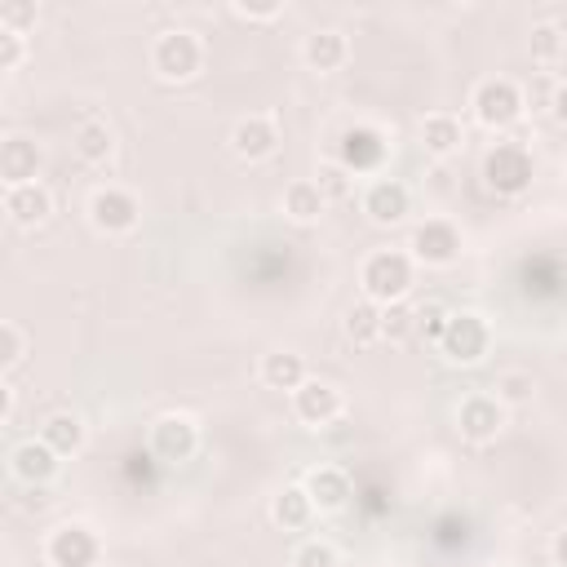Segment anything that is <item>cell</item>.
I'll use <instances>...</instances> for the list:
<instances>
[{"label": "cell", "instance_id": "cell-1", "mask_svg": "<svg viewBox=\"0 0 567 567\" xmlns=\"http://www.w3.org/2000/svg\"><path fill=\"white\" fill-rule=\"evenodd\" d=\"M412 284H416V261H412L408 248H377V252H368L363 266H359V288H363V297L377 301V306L408 301Z\"/></svg>", "mask_w": 567, "mask_h": 567}, {"label": "cell", "instance_id": "cell-2", "mask_svg": "<svg viewBox=\"0 0 567 567\" xmlns=\"http://www.w3.org/2000/svg\"><path fill=\"white\" fill-rule=\"evenodd\" d=\"M204 58H208V49L190 27H168L151 44V71L164 84H190L204 71Z\"/></svg>", "mask_w": 567, "mask_h": 567}, {"label": "cell", "instance_id": "cell-3", "mask_svg": "<svg viewBox=\"0 0 567 567\" xmlns=\"http://www.w3.org/2000/svg\"><path fill=\"white\" fill-rule=\"evenodd\" d=\"M523 111H527V106H523V84H514L509 75H487V80H478L474 93H470V115H474L483 128H492V133L514 128Z\"/></svg>", "mask_w": 567, "mask_h": 567}, {"label": "cell", "instance_id": "cell-4", "mask_svg": "<svg viewBox=\"0 0 567 567\" xmlns=\"http://www.w3.org/2000/svg\"><path fill=\"white\" fill-rule=\"evenodd\" d=\"M536 182V155L523 146V142H496L487 155H483V186L514 199L523 195L527 186Z\"/></svg>", "mask_w": 567, "mask_h": 567}, {"label": "cell", "instance_id": "cell-5", "mask_svg": "<svg viewBox=\"0 0 567 567\" xmlns=\"http://www.w3.org/2000/svg\"><path fill=\"white\" fill-rule=\"evenodd\" d=\"M492 350V323L478 310H452L443 337H439V354L456 368H474L483 363Z\"/></svg>", "mask_w": 567, "mask_h": 567}, {"label": "cell", "instance_id": "cell-6", "mask_svg": "<svg viewBox=\"0 0 567 567\" xmlns=\"http://www.w3.org/2000/svg\"><path fill=\"white\" fill-rule=\"evenodd\" d=\"M461 244H465V239H461V226L447 221V217H425V221H416L412 235H408L412 261H416V266H430V270L452 266V261L461 257Z\"/></svg>", "mask_w": 567, "mask_h": 567}, {"label": "cell", "instance_id": "cell-7", "mask_svg": "<svg viewBox=\"0 0 567 567\" xmlns=\"http://www.w3.org/2000/svg\"><path fill=\"white\" fill-rule=\"evenodd\" d=\"M505 416H509V408L496 394L474 390V394H465L456 403V434L465 443H474V447H487V443H496L505 434Z\"/></svg>", "mask_w": 567, "mask_h": 567}, {"label": "cell", "instance_id": "cell-8", "mask_svg": "<svg viewBox=\"0 0 567 567\" xmlns=\"http://www.w3.org/2000/svg\"><path fill=\"white\" fill-rule=\"evenodd\" d=\"M146 447H151V456L164 461V465L190 461V456L199 452V425H195V416H186V412H164V416H155L151 430H146Z\"/></svg>", "mask_w": 567, "mask_h": 567}, {"label": "cell", "instance_id": "cell-9", "mask_svg": "<svg viewBox=\"0 0 567 567\" xmlns=\"http://www.w3.org/2000/svg\"><path fill=\"white\" fill-rule=\"evenodd\" d=\"M84 213H89V226H93L97 235H128V230H137V221H142V204H137V195L124 190V186H97V190L89 195Z\"/></svg>", "mask_w": 567, "mask_h": 567}, {"label": "cell", "instance_id": "cell-10", "mask_svg": "<svg viewBox=\"0 0 567 567\" xmlns=\"http://www.w3.org/2000/svg\"><path fill=\"white\" fill-rule=\"evenodd\" d=\"M390 155V142L381 128L372 124H350L341 137H337V164L346 173H377Z\"/></svg>", "mask_w": 567, "mask_h": 567}, {"label": "cell", "instance_id": "cell-11", "mask_svg": "<svg viewBox=\"0 0 567 567\" xmlns=\"http://www.w3.org/2000/svg\"><path fill=\"white\" fill-rule=\"evenodd\" d=\"M341 412H346V399H341V390L332 381L310 377L301 390H292V416L306 430H328V425L341 421Z\"/></svg>", "mask_w": 567, "mask_h": 567}, {"label": "cell", "instance_id": "cell-12", "mask_svg": "<svg viewBox=\"0 0 567 567\" xmlns=\"http://www.w3.org/2000/svg\"><path fill=\"white\" fill-rule=\"evenodd\" d=\"M97 554H102L97 532L84 527V523H58L49 532V540H44V558L53 567H93Z\"/></svg>", "mask_w": 567, "mask_h": 567}, {"label": "cell", "instance_id": "cell-13", "mask_svg": "<svg viewBox=\"0 0 567 567\" xmlns=\"http://www.w3.org/2000/svg\"><path fill=\"white\" fill-rule=\"evenodd\" d=\"M230 151L248 164L257 159H270L279 151V120L266 115V111H252V115H239L230 124Z\"/></svg>", "mask_w": 567, "mask_h": 567}, {"label": "cell", "instance_id": "cell-14", "mask_svg": "<svg viewBox=\"0 0 567 567\" xmlns=\"http://www.w3.org/2000/svg\"><path fill=\"white\" fill-rule=\"evenodd\" d=\"M359 208L372 226H399L408 213H412V195L399 177H372L359 195Z\"/></svg>", "mask_w": 567, "mask_h": 567}, {"label": "cell", "instance_id": "cell-15", "mask_svg": "<svg viewBox=\"0 0 567 567\" xmlns=\"http://www.w3.org/2000/svg\"><path fill=\"white\" fill-rule=\"evenodd\" d=\"M40 168H44V151L35 146V137L9 133V137L0 142V177H4V186L40 182Z\"/></svg>", "mask_w": 567, "mask_h": 567}, {"label": "cell", "instance_id": "cell-16", "mask_svg": "<svg viewBox=\"0 0 567 567\" xmlns=\"http://www.w3.org/2000/svg\"><path fill=\"white\" fill-rule=\"evenodd\" d=\"M58 465H62V456H58L44 439H22V443L9 452V470H13V478L27 483V487L53 483V478H58Z\"/></svg>", "mask_w": 567, "mask_h": 567}, {"label": "cell", "instance_id": "cell-17", "mask_svg": "<svg viewBox=\"0 0 567 567\" xmlns=\"http://www.w3.org/2000/svg\"><path fill=\"white\" fill-rule=\"evenodd\" d=\"M4 213L13 226L22 230H35L49 221L53 213V190L44 182H27V186H4Z\"/></svg>", "mask_w": 567, "mask_h": 567}, {"label": "cell", "instance_id": "cell-18", "mask_svg": "<svg viewBox=\"0 0 567 567\" xmlns=\"http://www.w3.org/2000/svg\"><path fill=\"white\" fill-rule=\"evenodd\" d=\"M301 487L310 492V501H315L319 514H337V509H346L350 496H354V483H350V474H346L341 465H315V470L301 478Z\"/></svg>", "mask_w": 567, "mask_h": 567}, {"label": "cell", "instance_id": "cell-19", "mask_svg": "<svg viewBox=\"0 0 567 567\" xmlns=\"http://www.w3.org/2000/svg\"><path fill=\"white\" fill-rule=\"evenodd\" d=\"M301 62H306L310 71H319V75L341 71V66L350 62V40H346V31H337V27L310 31V35L301 40Z\"/></svg>", "mask_w": 567, "mask_h": 567}, {"label": "cell", "instance_id": "cell-20", "mask_svg": "<svg viewBox=\"0 0 567 567\" xmlns=\"http://www.w3.org/2000/svg\"><path fill=\"white\" fill-rule=\"evenodd\" d=\"M257 377H261L266 390H279V394H292V390H301V385L310 381L306 359H301L297 350H270V354H261Z\"/></svg>", "mask_w": 567, "mask_h": 567}, {"label": "cell", "instance_id": "cell-21", "mask_svg": "<svg viewBox=\"0 0 567 567\" xmlns=\"http://www.w3.org/2000/svg\"><path fill=\"white\" fill-rule=\"evenodd\" d=\"M421 146H425V155L447 159V155H456L465 146V124L452 111H430L421 120Z\"/></svg>", "mask_w": 567, "mask_h": 567}, {"label": "cell", "instance_id": "cell-22", "mask_svg": "<svg viewBox=\"0 0 567 567\" xmlns=\"http://www.w3.org/2000/svg\"><path fill=\"white\" fill-rule=\"evenodd\" d=\"M381 315H385V306H377V301H368V297L350 301L346 315H341V337H346L350 346H359V350L377 346V341H381Z\"/></svg>", "mask_w": 567, "mask_h": 567}, {"label": "cell", "instance_id": "cell-23", "mask_svg": "<svg viewBox=\"0 0 567 567\" xmlns=\"http://www.w3.org/2000/svg\"><path fill=\"white\" fill-rule=\"evenodd\" d=\"M315 514H319V509H315V501H310V492H306L301 483H288L284 492L270 496V523L284 527V532H301V527H310Z\"/></svg>", "mask_w": 567, "mask_h": 567}, {"label": "cell", "instance_id": "cell-24", "mask_svg": "<svg viewBox=\"0 0 567 567\" xmlns=\"http://www.w3.org/2000/svg\"><path fill=\"white\" fill-rule=\"evenodd\" d=\"M71 146H75V155H80L84 164L102 168V164L115 155V128H111L106 120H80L75 133H71Z\"/></svg>", "mask_w": 567, "mask_h": 567}, {"label": "cell", "instance_id": "cell-25", "mask_svg": "<svg viewBox=\"0 0 567 567\" xmlns=\"http://www.w3.org/2000/svg\"><path fill=\"white\" fill-rule=\"evenodd\" d=\"M323 208H328V199H323V190L315 186V177H297V182L284 186V213H288L297 226L319 221Z\"/></svg>", "mask_w": 567, "mask_h": 567}, {"label": "cell", "instance_id": "cell-26", "mask_svg": "<svg viewBox=\"0 0 567 567\" xmlns=\"http://www.w3.org/2000/svg\"><path fill=\"white\" fill-rule=\"evenodd\" d=\"M40 439H44V443H49L58 456H75V452L84 447L89 430H84V421H80L75 412H53V416H44Z\"/></svg>", "mask_w": 567, "mask_h": 567}, {"label": "cell", "instance_id": "cell-27", "mask_svg": "<svg viewBox=\"0 0 567 567\" xmlns=\"http://www.w3.org/2000/svg\"><path fill=\"white\" fill-rule=\"evenodd\" d=\"M487 394H496L505 408H527L536 399V377L527 368H501L487 385Z\"/></svg>", "mask_w": 567, "mask_h": 567}, {"label": "cell", "instance_id": "cell-28", "mask_svg": "<svg viewBox=\"0 0 567 567\" xmlns=\"http://www.w3.org/2000/svg\"><path fill=\"white\" fill-rule=\"evenodd\" d=\"M527 53H532L536 66L563 62V53H567V31H563L558 22H532V31H527Z\"/></svg>", "mask_w": 567, "mask_h": 567}, {"label": "cell", "instance_id": "cell-29", "mask_svg": "<svg viewBox=\"0 0 567 567\" xmlns=\"http://www.w3.org/2000/svg\"><path fill=\"white\" fill-rule=\"evenodd\" d=\"M22 359H27V332H22V323L4 319L0 323V372L13 377L22 368Z\"/></svg>", "mask_w": 567, "mask_h": 567}, {"label": "cell", "instance_id": "cell-30", "mask_svg": "<svg viewBox=\"0 0 567 567\" xmlns=\"http://www.w3.org/2000/svg\"><path fill=\"white\" fill-rule=\"evenodd\" d=\"M412 332H416V306H408V301L385 306V315H381V341H408Z\"/></svg>", "mask_w": 567, "mask_h": 567}, {"label": "cell", "instance_id": "cell-31", "mask_svg": "<svg viewBox=\"0 0 567 567\" xmlns=\"http://www.w3.org/2000/svg\"><path fill=\"white\" fill-rule=\"evenodd\" d=\"M315 186H319V190H323V199L332 204V199H346V195L354 190V173H346L337 159H328V164H319Z\"/></svg>", "mask_w": 567, "mask_h": 567}, {"label": "cell", "instance_id": "cell-32", "mask_svg": "<svg viewBox=\"0 0 567 567\" xmlns=\"http://www.w3.org/2000/svg\"><path fill=\"white\" fill-rule=\"evenodd\" d=\"M288 567H337V549H332L328 540H319V536H310V540H301V545L292 549V558H288Z\"/></svg>", "mask_w": 567, "mask_h": 567}, {"label": "cell", "instance_id": "cell-33", "mask_svg": "<svg viewBox=\"0 0 567 567\" xmlns=\"http://www.w3.org/2000/svg\"><path fill=\"white\" fill-rule=\"evenodd\" d=\"M554 84H558V80H554L549 71H532L527 84H523V106L545 115V111H549V97H554Z\"/></svg>", "mask_w": 567, "mask_h": 567}, {"label": "cell", "instance_id": "cell-34", "mask_svg": "<svg viewBox=\"0 0 567 567\" xmlns=\"http://www.w3.org/2000/svg\"><path fill=\"white\" fill-rule=\"evenodd\" d=\"M447 319H452V310H443L439 301H421V306H416V332H421L425 341H434V346H439Z\"/></svg>", "mask_w": 567, "mask_h": 567}, {"label": "cell", "instance_id": "cell-35", "mask_svg": "<svg viewBox=\"0 0 567 567\" xmlns=\"http://www.w3.org/2000/svg\"><path fill=\"white\" fill-rule=\"evenodd\" d=\"M35 18H40L35 0H4L0 4V27H9V31H22L27 35V27H35Z\"/></svg>", "mask_w": 567, "mask_h": 567}, {"label": "cell", "instance_id": "cell-36", "mask_svg": "<svg viewBox=\"0 0 567 567\" xmlns=\"http://www.w3.org/2000/svg\"><path fill=\"white\" fill-rule=\"evenodd\" d=\"M27 58V35L22 31H9L0 27V71H18Z\"/></svg>", "mask_w": 567, "mask_h": 567}, {"label": "cell", "instance_id": "cell-37", "mask_svg": "<svg viewBox=\"0 0 567 567\" xmlns=\"http://www.w3.org/2000/svg\"><path fill=\"white\" fill-rule=\"evenodd\" d=\"M230 13H235L239 22H275V18H284V0H266V4L235 0V4H230Z\"/></svg>", "mask_w": 567, "mask_h": 567}, {"label": "cell", "instance_id": "cell-38", "mask_svg": "<svg viewBox=\"0 0 567 567\" xmlns=\"http://www.w3.org/2000/svg\"><path fill=\"white\" fill-rule=\"evenodd\" d=\"M554 124H563L567 128V80H558L554 84V97H549V111H545Z\"/></svg>", "mask_w": 567, "mask_h": 567}, {"label": "cell", "instance_id": "cell-39", "mask_svg": "<svg viewBox=\"0 0 567 567\" xmlns=\"http://www.w3.org/2000/svg\"><path fill=\"white\" fill-rule=\"evenodd\" d=\"M13 408H18V390L4 381V385H0V425H9V421H13Z\"/></svg>", "mask_w": 567, "mask_h": 567}, {"label": "cell", "instance_id": "cell-40", "mask_svg": "<svg viewBox=\"0 0 567 567\" xmlns=\"http://www.w3.org/2000/svg\"><path fill=\"white\" fill-rule=\"evenodd\" d=\"M549 554H554V563H558V567H567V527H563V532H554Z\"/></svg>", "mask_w": 567, "mask_h": 567}, {"label": "cell", "instance_id": "cell-41", "mask_svg": "<svg viewBox=\"0 0 567 567\" xmlns=\"http://www.w3.org/2000/svg\"><path fill=\"white\" fill-rule=\"evenodd\" d=\"M106 567H124V563H106Z\"/></svg>", "mask_w": 567, "mask_h": 567}]
</instances>
